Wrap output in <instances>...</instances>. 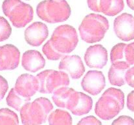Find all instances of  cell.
<instances>
[{"label": "cell", "instance_id": "obj_1", "mask_svg": "<svg viewBox=\"0 0 134 125\" xmlns=\"http://www.w3.org/2000/svg\"><path fill=\"white\" fill-rule=\"evenodd\" d=\"M78 42V35L75 29L68 24L62 25L55 29L42 50L48 59L56 61L71 53Z\"/></svg>", "mask_w": 134, "mask_h": 125}, {"label": "cell", "instance_id": "obj_2", "mask_svg": "<svg viewBox=\"0 0 134 125\" xmlns=\"http://www.w3.org/2000/svg\"><path fill=\"white\" fill-rule=\"evenodd\" d=\"M124 106V94L119 89L111 87L106 90L95 105V113L104 121L117 116Z\"/></svg>", "mask_w": 134, "mask_h": 125}, {"label": "cell", "instance_id": "obj_3", "mask_svg": "<svg viewBox=\"0 0 134 125\" xmlns=\"http://www.w3.org/2000/svg\"><path fill=\"white\" fill-rule=\"evenodd\" d=\"M109 27L107 18L98 14H88L84 18L79 27L82 40L87 43H95L104 38Z\"/></svg>", "mask_w": 134, "mask_h": 125}, {"label": "cell", "instance_id": "obj_4", "mask_svg": "<svg viewBox=\"0 0 134 125\" xmlns=\"http://www.w3.org/2000/svg\"><path fill=\"white\" fill-rule=\"evenodd\" d=\"M54 106L48 98L40 97L28 102L20 111L24 124H41L47 121Z\"/></svg>", "mask_w": 134, "mask_h": 125}, {"label": "cell", "instance_id": "obj_5", "mask_svg": "<svg viewBox=\"0 0 134 125\" xmlns=\"http://www.w3.org/2000/svg\"><path fill=\"white\" fill-rule=\"evenodd\" d=\"M37 14L49 23L66 21L71 15V8L65 0H44L37 6Z\"/></svg>", "mask_w": 134, "mask_h": 125}, {"label": "cell", "instance_id": "obj_6", "mask_svg": "<svg viewBox=\"0 0 134 125\" xmlns=\"http://www.w3.org/2000/svg\"><path fill=\"white\" fill-rule=\"evenodd\" d=\"M4 14L16 28L24 27L34 18V9L20 0H5L2 4Z\"/></svg>", "mask_w": 134, "mask_h": 125}, {"label": "cell", "instance_id": "obj_7", "mask_svg": "<svg viewBox=\"0 0 134 125\" xmlns=\"http://www.w3.org/2000/svg\"><path fill=\"white\" fill-rule=\"evenodd\" d=\"M36 77L39 82L38 91L43 94L53 93L58 89L68 86L70 83L68 74L62 70H46Z\"/></svg>", "mask_w": 134, "mask_h": 125}, {"label": "cell", "instance_id": "obj_8", "mask_svg": "<svg viewBox=\"0 0 134 125\" xmlns=\"http://www.w3.org/2000/svg\"><path fill=\"white\" fill-rule=\"evenodd\" d=\"M114 31L116 36L125 42L134 39V17L128 13H123L114 21Z\"/></svg>", "mask_w": 134, "mask_h": 125}, {"label": "cell", "instance_id": "obj_9", "mask_svg": "<svg viewBox=\"0 0 134 125\" xmlns=\"http://www.w3.org/2000/svg\"><path fill=\"white\" fill-rule=\"evenodd\" d=\"M81 86L88 93L98 95L105 87V78L102 72L90 70L82 78Z\"/></svg>", "mask_w": 134, "mask_h": 125}, {"label": "cell", "instance_id": "obj_10", "mask_svg": "<svg viewBox=\"0 0 134 125\" xmlns=\"http://www.w3.org/2000/svg\"><path fill=\"white\" fill-rule=\"evenodd\" d=\"M85 61L91 68H103L107 65L108 53L105 48L101 44L89 47L85 54Z\"/></svg>", "mask_w": 134, "mask_h": 125}, {"label": "cell", "instance_id": "obj_11", "mask_svg": "<svg viewBox=\"0 0 134 125\" xmlns=\"http://www.w3.org/2000/svg\"><path fill=\"white\" fill-rule=\"evenodd\" d=\"M20 52L13 44L0 46V71L11 70L19 65Z\"/></svg>", "mask_w": 134, "mask_h": 125}, {"label": "cell", "instance_id": "obj_12", "mask_svg": "<svg viewBox=\"0 0 134 125\" xmlns=\"http://www.w3.org/2000/svg\"><path fill=\"white\" fill-rule=\"evenodd\" d=\"M59 69L66 72L73 79H77L82 76L85 67L81 57L77 55H65L59 64Z\"/></svg>", "mask_w": 134, "mask_h": 125}, {"label": "cell", "instance_id": "obj_13", "mask_svg": "<svg viewBox=\"0 0 134 125\" xmlns=\"http://www.w3.org/2000/svg\"><path fill=\"white\" fill-rule=\"evenodd\" d=\"M48 36V29L47 25L40 22L33 23L26 28L24 32L26 42L34 47L41 45Z\"/></svg>", "mask_w": 134, "mask_h": 125}, {"label": "cell", "instance_id": "obj_14", "mask_svg": "<svg viewBox=\"0 0 134 125\" xmlns=\"http://www.w3.org/2000/svg\"><path fill=\"white\" fill-rule=\"evenodd\" d=\"M79 97V92L68 86L62 87L54 92L52 100L56 106L69 111L75 106Z\"/></svg>", "mask_w": 134, "mask_h": 125}, {"label": "cell", "instance_id": "obj_15", "mask_svg": "<svg viewBox=\"0 0 134 125\" xmlns=\"http://www.w3.org/2000/svg\"><path fill=\"white\" fill-rule=\"evenodd\" d=\"M16 91L27 98H31L38 91L39 82L36 76L30 74H23L16 79Z\"/></svg>", "mask_w": 134, "mask_h": 125}, {"label": "cell", "instance_id": "obj_16", "mask_svg": "<svg viewBox=\"0 0 134 125\" xmlns=\"http://www.w3.org/2000/svg\"><path fill=\"white\" fill-rule=\"evenodd\" d=\"M22 66L27 71L36 72L44 67L45 59L38 51L27 50L22 55Z\"/></svg>", "mask_w": 134, "mask_h": 125}, {"label": "cell", "instance_id": "obj_17", "mask_svg": "<svg viewBox=\"0 0 134 125\" xmlns=\"http://www.w3.org/2000/svg\"><path fill=\"white\" fill-rule=\"evenodd\" d=\"M130 64L126 61H119L112 63L109 70L108 78L110 83L113 85L121 87L126 82L125 76L130 68Z\"/></svg>", "mask_w": 134, "mask_h": 125}, {"label": "cell", "instance_id": "obj_18", "mask_svg": "<svg viewBox=\"0 0 134 125\" xmlns=\"http://www.w3.org/2000/svg\"><path fill=\"white\" fill-rule=\"evenodd\" d=\"M93 100L90 96L83 92H79V97L75 106L70 110L76 116H82L88 113L92 109Z\"/></svg>", "mask_w": 134, "mask_h": 125}, {"label": "cell", "instance_id": "obj_19", "mask_svg": "<svg viewBox=\"0 0 134 125\" xmlns=\"http://www.w3.org/2000/svg\"><path fill=\"white\" fill-rule=\"evenodd\" d=\"M102 12L109 16H114L122 11L124 8V0H102Z\"/></svg>", "mask_w": 134, "mask_h": 125}, {"label": "cell", "instance_id": "obj_20", "mask_svg": "<svg viewBox=\"0 0 134 125\" xmlns=\"http://www.w3.org/2000/svg\"><path fill=\"white\" fill-rule=\"evenodd\" d=\"M31 100V98H27L22 96L16 91L15 88L11 89L9 92L6 102L7 105L10 108L20 111L22 107Z\"/></svg>", "mask_w": 134, "mask_h": 125}, {"label": "cell", "instance_id": "obj_21", "mask_svg": "<svg viewBox=\"0 0 134 125\" xmlns=\"http://www.w3.org/2000/svg\"><path fill=\"white\" fill-rule=\"evenodd\" d=\"M50 124H72L73 121L69 112L57 109L50 113L48 117Z\"/></svg>", "mask_w": 134, "mask_h": 125}, {"label": "cell", "instance_id": "obj_22", "mask_svg": "<svg viewBox=\"0 0 134 125\" xmlns=\"http://www.w3.org/2000/svg\"><path fill=\"white\" fill-rule=\"evenodd\" d=\"M19 120L16 113L8 108L0 109V124H18Z\"/></svg>", "mask_w": 134, "mask_h": 125}, {"label": "cell", "instance_id": "obj_23", "mask_svg": "<svg viewBox=\"0 0 134 125\" xmlns=\"http://www.w3.org/2000/svg\"><path fill=\"white\" fill-rule=\"evenodd\" d=\"M127 44L119 43L113 47L111 51V61L112 63L119 61H125V48Z\"/></svg>", "mask_w": 134, "mask_h": 125}, {"label": "cell", "instance_id": "obj_24", "mask_svg": "<svg viewBox=\"0 0 134 125\" xmlns=\"http://www.w3.org/2000/svg\"><path fill=\"white\" fill-rule=\"evenodd\" d=\"M12 33V28L5 18L0 16V42L6 40Z\"/></svg>", "mask_w": 134, "mask_h": 125}, {"label": "cell", "instance_id": "obj_25", "mask_svg": "<svg viewBox=\"0 0 134 125\" xmlns=\"http://www.w3.org/2000/svg\"><path fill=\"white\" fill-rule=\"evenodd\" d=\"M125 61L131 65H134V42L126 46Z\"/></svg>", "mask_w": 134, "mask_h": 125}, {"label": "cell", "instance_id": "obj_26", "mask_svg": "<svg viewBox=\"0 0 134 125\" xmlns=\"http://www.w3.org/2000/svg\"><path fill=\"white\" fill-rule=\"evenodd\" d=\"M112 124H130L134 125V119L129 116L122 115L115 119L112 122Z\"/></svg>", "mask_w": 134, "mask_h": 125}, {"label": "cell", "instance_id": "obj_27", "mask_svg": "<svg viewBox=\"0 0 134 125\" xmlns=\"http://www.w3.org/2000/svg\"><path fill=\"white\" fill-rule=\"evenodd\" d=\"M77 124H102V122L94 116H88L82 118Z\"/></svg>", "mask_w": 134, "mask_h": 125}, {"label": "cell", "instance_id": "obj_28", "mask_svg": "<svg viewBox=\"0 0 134 125\" xmlns=\"http://www.w3.org/2000/svg\"><path fill=\"white\" fill-rule=\"evenodd\" d=\"M101 3L102 0H87V4L89 9L94 12H102Z\"/></svg>", "mask_w": 134, "mask_h": 125}, {"label": "cell", "instance_id": "obj_29", "mask_svg": "<svg viewBox=\"0 0 134 125\" xmlns=\"http://www.w3.org/2000/svg\"><path fill=\"white\" fill-rule=\"evenodd\" d=\"M9 89L8 82L3 76H0V100H2Z\"/></svg>", "mask_w": 134, "mask_h": 125}, {"label": "cell", "instance_id": "obj_30", "mask_svg": "<svg viewBox=\"0 0 134 125\" xmlns=\"http://www.w3.org/2000/svg\"><path fill=\"white\" fill-rule=\"evenodd\" d=\"M126 82L131 87L134 88V66L130 68L126 72L125 76Z\"/></svg>", "mask_w": 134, "mask_h": 125}, {"label": "cell", "instance_id": "obj_31", "mask_svg": "<svg viewBox=\"0 0 134 125\" xmlns=\"http://www.w3.org/2000/svg\"><path fill=\"white\" fill-rule=\"evenodd\" d=\"M127 108L134 113V91L130 92L127 96Z\"/></svg>", "mask_w": 134, "mask_h": 125}, {"label": "cell", "instance_id": "obj_32", "mask_svg": "<svg viewBox=\"0 0 134 125\" xmlns=\"http://www.w3.org/2000/svg\"><path fill=\"white\" fill-rule=\"evenodd\" d=\"M127 5L132 10H134V0H126Z\"/></svg>", "mask_w": 134, "mask_h": 125}, {"label": "cell", "instance_id": "obj_33", "mask_svg": "<svg viewBox=\"0 0 134 125\" xmlns=\"http://www.w3.org/2000/svg\"><path fill=\"white\" fill-rule=\"evenodd\" d=\"M26 1H29V0H26Z\"/></svg>", "mask_w": 134, "mask_h": 125}]
</instances>
